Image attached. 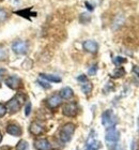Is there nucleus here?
<instances>
[{
	"label": "nucleus",
	"instance_id": "obj_31",
	"mask_svg": "<svg viewBox=\"0 0 139 150\" xmlns=\"http://www.w3.org/2000/svg\"><path fill=\"white\" fill-rule=\"evenodd\" d=\"M86 6H87V8H88V9L90 10V11H92V10L94 9V8H93V6H91V4H89V2H86Z\"/></svg>",
	"mask_w": 139,
	"mask_h": 150
},
{
	"label": "nucleus",
	"instance_id": "obj_27",
	"mask_svg": "<svg viewBox=\"0 0 139 150\" xmlns=\"http://www.w3.org/2000/svg\"><path fill=\"white\" fill-rule=\"evenodd\" d=\"M37 84L40 85V86H42V87H44L45 89H49V88H50V85H49V84H47L46 81H37Z\"/></svg>",
	"mask_w": 139,
	"mask_h": 150
},
{
	"label": "nucleus",
	"instance_id": "obj_16",
	"mask_svg": "<svg viewBox=\"0 0 139 150\" xmlns=\"http://www.w3.org/2000/svg\"><path fill=\"white\" fill-rule=\"evenodd\" d=\"M93 89V85L90 83V81H85L81 84V91H83L85 94H90L91 93V91Z\"/></svg>",
	"mask_w": 139,
	"mask_h": 150
},
{
	"label": "nucleus",
	"instance_id": "obj_26",
	"mask_svg": "<svg viewBox=\"0 0 139 150\" xmlns=\"http://www.w3.org/2000/svg\"><path fill=\"white\" fill-rule=\"evenodd\" d=\"M31 107H32L31 103H30V102H28L27 105H26V107H25V115H26V116H29V115H30V112H31Z\"/></svg>",
	"mask_w": 139,
	"mask_h": 150
},
{
	"label": "nucleus",
	"instance_id": "obj_2",
	"mask_svg": "<svg viewBox=\"0 0 139 150\" xmlns=\"http://www.w3.org/2000/svg\"><path fill=\"white\" fill-rule=\"evenodd\" d=\"M75 132V125L72 122L65 123L59 132V138L62 143H68L73 137V134Z\"/></svg>",
	"mask_w": 139,
	"mask_h": 150
},
{
	"label": "nucleus",
	"instance_id": "obj_13",
	"mask_svg": "<svg viewBox=\"0 0 139 150\" xmlns=\"http://www.w3.org/2000/svg\"><path fill=\"white\" fill-rule=\"evenodd\" d=\"M40 77L45 79L46 81H50V83H60L61 81V77L58 75L54 74H46V73H41Z\"/></svg>",
	"mask_w": 139,
	"mask_h": 150
},
{
	"label": "nucleus",
	"instance_id": "obj_19",
	"mask_svg": "<svg viewBox=\"0 0 139 150\" xmlns=\"http://www.w3.org/2000/svg\"><path fill=\"white\" fill-rule=\"evenodd\" d=\"M9 16H10V13L8 10L0 8V24L3 22H6V19L9 18Z\"/></svg>",
	"mask_w": 139,
	"mask_h": 150
},
{
	"label": "nucleus",
	"instance_id": "obj_14",
	"mask_svg": "<svg viewBox=\"0 0 139 150\" xmlns=\"http://www.w3.org/2000/svg\"><path fill=\"white\" fill-rule=\"evenodd\" d=\"M59 96L61 97V99H64V100H68V99H71L73 96H74V91L73 89L70 87H64L62 88L61 90H60V93Z\"/></svg>",
	"mask_w": 139,
	"mask_h": 150
},
{
	"label": "nucleus",
	"instance_id": "obj_29",
	"mask_svg": "<svg viewBox=\"0 0 139 150\" xmlns=\"http://www.w3.org/2000/svg\"><path fill=\"white\" fill-rule=\"evenodd\" d=\"M6 70L4 69H0V85H1V81H2V78L3 76H4V74H6Z\"/></svg>",
	"mask_w": 139,
	"mask_h": 150
},
{
	"label": "nucleus",
	"instance_id": "obj_25",
	"mask_svg": "<svg viewBox=\"0 0 139 150\" xmlns=\"http://www.w3.org/2000/svg\"><path fill=\"white\" fill-rule=\"evenodd\" d=\"M6 112H8V110H6V107L4 106L3 104L0 103V118H2L3 116L6 115Z\"/></svg>",
	"mask_w": 139,
	"mask_h": 150
},
{
	"label": "nucleus",
	"instance_id": "obj_7",
	"mask_svg": "<svg viewBox=\"0 0 139 150\" xmlns=\"http://www.w3.org/2000/svg\"><path fill=\"white\" fill-rule=\"evenodd\" d=\"M20 106H22V103L19 102L18 99H17L16 97L11 99L6 105V110H8L10 114H15V112H17L19 110H20Z\"/></svg>",
	"mask_w": 139,
	"mask_h": 150
},
{
	"label": "nucleus",
	"instance_id": "obj_18",
	"mask_svg": "<svg viewBox=\"0 0 139 150\" xmlns=\"http://www.w3.org/2000/svg\"><path fill=\"white\" fill-rule=\"evenodd\" d=\"M101 148V143L99 141H91L89 144H87L86 150H99Z\"/></svg>",
	"mask_w": 139,
	"mask_h": 150
},
{
	"label": "nucleus",
	"instance_id": "obj_34",
	"mask_svg": "<svg viewBox=\"0 0 139 150\" xmlns=\"http://www.w3.org/2000/svg\"><path fill=\"white\" fill-rule=\"evenodd\" d=\"M138 150H139V149H138Z\"/></svg>",
	"mask_w": 139,
	"mask_h": 150
},
{
	"label": "nucleus",
	"instance_id": "obj_8",
	"mask_svg": "<svg viewBox=\"0 0 139 150\" xmlns=\"http://www.w3.org/2000/svg\"><path fill=\"white\" fill-rule=\"evenodd\" d=\"M83 50L90 54H96L99 50V44L93 40H87L83 43Z\"/></svg>",
	"mask_w": 139,
	"mask_h": 150
},
{
	"label": "nucleus",
	"instance_id": "obj_1",
	"mask_svg": "<svg viewBox=\"0 0 139 150\" xmlns=\"http://www.w3.org/2000/svg\"><path fill=\"white\" fill-rule=\"evenodd\" d=\"M105 139L106 143L108 145V148L110 150L114 149V147L117 146V143L120 139V132L118 131L114 127H111V128L107 129L105 135Z\"/></svg>",
	"mask_w": 139,
	"mask_h": 150
},
{
	"label": "nucleus",
	"instance_id": "obj_3",
	"mask_svg": "<svg viewBox=\"0 0 139 150\" xmlns=\"http://www.w3.org/2000/svg\"><path fill=\"white\" fill-rule=\"evenodd\" d=\"M117 123V118L114 115V112L111 110H107L103 112L102 115V125L105 127L106 129L114 127Z\"/></svg>",
	"mask_w": 139,
	"mask_h": 150
},
{
	"label": "nucleus",
	"instance_id": "obj_11",
	"mask_svg": "<svg viewBox=\"0 0 139 150\" xmlns=\"http://www.w3.org/2000/svg\"><path fill=\"white\" fill-rule=\"evenodd\" d=\"M29 132L31 134L34 135V136H39L44 132V127L41 125L40 122L37 121H33L29 127Z\"/></svg>",
	"mask_w": 139,
	"mask_h": 150
},
{
	"label": "nucleus",
	"instance_id": "obj_17",
	"mask_svg": "<svg viewBox=\"0 0 139 150\" xmlns=\"http://www.w3.org/2000/svg\"><path fill=\"white\" fill-rule=\"evenodd\" d=\"M123 75H125V70L122 68V67H118L114 69V71L111 73V77L114 78H120L122 77Z\"/></svg>",
	"mask_w": 139,
	"mask_h": 150
},
{
	"label": "nucleus",
	"instance_id": "obj_30",
	"mask_svg": "<svg viewBox=\"0 0 139 150\" xmlns=\"http://www.w3.org/2000/svg\"><path fill=\"white\" fill-rule=\"evenodd\" d=\"M133 72L135 73V74H136L137 76L139 77V67L134 66V67H133Z\"/></svg>",
	"mask_w": 139,
	"mask_h": 150
},
{
	"label": "nucleus",
	"instance_id": "obj_5",
	"mask_svg": "<svg viewBox=\"0 0 139 150\" xmlns=\"http://www.w3.org/2000/svg\"><path fill=\"white\" fill-rule=\"evenodd\" d=\"M63 115L66 117H75L78 112V106L75 102H71V103L65 104L62 110Z\"/></svg>",
	"mask_w": 139,
	"mask_h": 150
},
{
	"label": "nucleus",
	"instance_id": "obj_22",
	"mask_svg": "<svg viewBox=\"0 0 139 150\" xmlns=\"http://www.w3.org/2000/svg\"><path fill=\"white\" fill-rule=\"evenodd\" d=\"M28 149V143L26 141H19L17 146H16V150H27Z\"/></svg>",
	"mask_w": 139,
	"mask_h": 150
},
{
	"label": "nucleus",
	"instance_id": "obj_24",
	"mask_svg": "<svg viewBox=\"0 0 139 150\" xmlns=\"http://www.w3.org/2000/svg\"><path fill=\"white\" fill-rule=\"evenodd\" d=\"M96 72H97V66H96V64H93V66L89 69V71H88V74L93 76V75L96 74Z\"/></svg>",
	"mask_w": 139,
	"mask_h": 150
},
{
	"label": "nucleus",
	"instance_id": "obj_6",
	"mask_svg": "<svg viewBox=\"0 0 139 150\" xmlns=\"http://www.w3.org/2000/svg\"><path fill=\"white\" fill-rule=\"evenodd\" d=\"M6 86L13 90H17L19 88L22 87V79L17 76V75H12V76H10L6 79Z\"/></svg>",
	"mask_w": 139,
	"mask_h": 150
},
{
	"label": "nucleus",
	"instance_id": "obj_15",
	"mask_svg": "<svg viewBox=\"0 0 139 150\" xmlns=\"http://www.w3.org/2000/svg\"><path fill=\"white\" fill-rule=\"evenodd\" d=\"M15 14L19 16H23V17H26V18H30L31 16H37V13L32 12L30 8L28 9H24V10H18V11H15Z\"/></svg>",
	"mask_w": 139,
	"mask_h": 150
},
{
	"label": "nucleus",
	"instance_id": "obj_10",
	"mask_svg": "<svg viewBox=\"0 0 139 150\" xmlns=\"http://www.w3.org/2000/svg\"><path fill=\"white\" fill-rule=\"evenodd\" d=\"M62 103V99L59 94H54L52 97H49L47 99V106L52 108V110H55L57 107H59Z\"/></svg>",
	"mask_w": 139,
	"mask_h": 150
},
{
	"label": "nucleus",
	"instance_id": "obj_21",
	"mask_svg": "<svg viewBox=\"0 0 139 150\" xmlns=\"http://www.w3.org/2000/svg\"><path fill=\"white\" fill-rule=\"evenodd\" d=\"M126 61H127L126 58H123V57H121V56L116 57V58L114 59V63L116 64V66H118V67H120L121 64H123V63H125Z\"/></svg>",
	"mask_w": 139,
	"mask_h": 150
},
{
	"label": "nucleus",
	"instance_id": "obj_4",
	"mask_svg": "<svg viewBox=\"0 0 139 150\" xmlns=\"http://www.w3.org/2000/svg\"><path fill=\"white\" fill-rule=\"evenodd\" d=\"M12 50L16 55H26L28 53V43L22 40L15 41L12 44Z\"/></svg>",
	"mask_w": 139,
	"mask_h": 150
},
{
	"label": "nucleus",
	"instance_id": "obj_33",
	"mask_svg": "<svg viewBox=\"0 0 139 150\" xmlns=\"http://www.w3.org/2000/svg\"><path fill=\"white\" fill-rule=\"evenodd\" d=\"M0 1H2V0H0Z\"/></svg>",
	"mask_w": 139,
	"mask_h": 150
},
{
	"label": "nucleus",
	"instance_id": "obj_28",
	"mask_svg": "<svg viewBox=\"0 0 139 150\" xmlns=\"http://www.w3.org/2000/svg\"><path fill=\"white\" fill-rule=\"evenodd\" d=\"M77 81H80L81 84H83V83H85V81H88V78H87L86 75H80V76H78V77H77Z\"/></svg>",
	"mask_w": 139,
	"mask_h": 150
},
{
	"label": "nucleus",
	"instance_id": "obj_9",
	"mask_svg": "<svg viewBox=\"0 0 139 150\" xmlns=\"http://www.w3.org/2000/svg\"><path fill=\"white\" fill-rule=\"evenodd\" d=\"M34 148L37 150H52V145L47 138H39L34 141Z\"/></svg>",
	"mask_w": 139,
	"mask_h": 150
},
{
	"label": "nucleus",
	"instance_id": "obj_20",
	"mask_svg": "<svg viewBox=\"0 0 139 150\" xmlns=\"http://www.w3.org/2000/svg\"><path fill=\"white\" fill-rule=\"evenodd\" d=\"M79 21H80L81 24H88V23L91 21V16H90L88 13H83V14H80Z\"/></svg>",
	"mask_w": 139,
	"mask_h": 150
},
{
	"label": "nucleus",
	"instance_id": "obj_23",
	"mask_svg": "<svg viewBox=\"0 0 139 150\" xmlns=\"http://www.w3.org/2000/svg\"><path fill=\"white\" fill-rule=\"evenodd\" d=\"M8 58V50L6 47H0V61H4Z\"/></svg>",
	"mask_w": 139,
	"mask_h": 150
},
{
	"label": "nucleus",
	"instance_id": "obj_12",
	"mask_svg": "<svg viewBox=\"0 0 139 150\" xmlns=\"http://www.w3.org/2000/svg\"><path fill=\"white\" fill-rule=\"evenodd\" d=\"M6 132L13 136H20L23 133L22 128L16 123H9L6 125Z\"/></svg>",
	"mask_w": 139,
	"mask_h": 150
},
{
	"label": "nucleus",
	"instance_id": "obj_32",
	"mask_svg": "<svg viewBox=\"0 0 139 150\" xmlns=\"http://www.w3.org/2000/svg\"><path fill=\"white\" fill-rule=\"evenodd\" d=\"M1 142H2V134L0 133V143H1Z\"/></svg>",
	"mask_w": 139,
	"mask_h": 150
}]
</instances>
